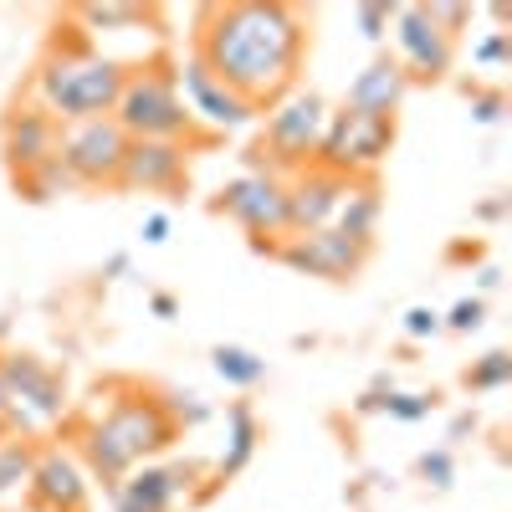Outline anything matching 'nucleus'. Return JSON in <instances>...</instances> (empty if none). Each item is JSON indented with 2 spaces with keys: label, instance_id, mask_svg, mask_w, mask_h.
<instances>
[{
  "label": "nucleus",
  "instance_id": "1",
  "mask_svg": "<svg viewBox=\"0 0 512 512\" xmlns=\"http://www.w3.org/2000/svg\"><path fill=\"white\" fill-rule=\"evenodd\" d=\"M308 41V16L287 0H221L195 11L190 52L251 108L267 113L292 88H303Z\"/></svg>",
  "mask_w": 512,
  "mask_h": 512
},
{
  "label": "nucleus",
  "instance_id": "2",
  "mask_svg": "<svg viewBox=\"0 0 512 512\" xmlns=\"http://www.w3.org/2000/svg\"><path fill=\"white\" fill-rule=\"evenodd\" d=\"M123 72L128 62L98 52L93 36H82L77 26H57V36L47 41V52H41L31 72V103L47 108L62 128L88 123V118H113Z\"/></svg>",
  "mask_w": 512,
  "mask_h": 512
},
{
  "label": "nucleus",
  "instance_id": "3",
  "mask_svg": "<svg viewBox=\"0 0 512 512\" xmlns=\"http://www.w3.org/2000/svg\"><path fill=\"white\" fill-rule=\"evenodd\" d=\"M113 123L123 128L128 139H164V144H216L210 134H200L185 98H180V82H175V57H144V62H128L123 72V93L113 103Z\"/></svg>",
  "mask_w": 512,
  "mask_h": 512
},
{
  "label": "nucleus",
  "instance_id": "4",
  "mask_svg": "<svg viewBox=\"0 0 512 512\" xmlns=\"http://www.w3.org/2000/svg\"><path fill=\"white\" fill-rule=\"evenodd\" d=\"M323 128H328V98H323L318 88H292L282 103H272V108L262 113V139L241 154L246 175L292 180L297 169L313 164Z\"/></svg>",
  "mask_w": 512,
  "mask_h": 512
},
{
  "label": "nucleus",
  "instance_id": "5",
  "mask_svg": "<svg viewBox=\"0 0 512 512\" xmlns=\"http://www.w3.org/2000/svg\"><path fill=\"white\" fill-rule=\"evenodd\" d=\"M0 390H6V425L21 441H41L67 420V379L26 349L0 354Z\"/></svg>",
  "mask_w": 512,
  "mask_h": 512
},
{
  "label": "nucleus",
  "instance_id": "6",
  "mask_svg": "<svg viewBox=\"0 0 512 512\" xmlns=\"http://www.w3.org/2000/svg\"><path fill=\"white\" fill-rule=\"evenodd\" d=\"M93 420H98V431L134 466L154 461L159 451H169V446L180 441V425H175V415H169L164 395L144 390V384H128V379H113L108 384V405Z\"/></svg>",
  "mask_w": 512,
  "mask_h": 512
},
{
  "label": "nucleus",
  "instance_id": "7",
  "mask_svg": "<svg viewBox=\"0 0 512 512\" xmlns=\"http://www.w3.org/2000/svg\"><path fill=\"white\" fill-rule=\"evenodd\" d=\"M395 149V118H374V113H359V108H328V128L318 139V154L313 164L333 169L344 180H374V169L390 159Z\"/></svg>",
  "mask_w": 512,
  "mask_h": 512
},
{
  "label": "nucleus",
  "instance_id": "8",
  "mask_svg": "<svg viewBox=\"0 0 512 512\" xmlns=\"http://www.w3.org/2000/svg\"><path fill=\"white\" fill-rule=\"evenodd\" d=\"M210 216H226L246 231L251 251L272 256L287 241V180L277 175H241L210 195Z\"/></svg>",
  "mask_w": 512,
  "mask_h": 512
},
{
  "label": "nucleus",
  "instance_id": "9",
  "mask_svg": "<svg viewBox=\"0 0 512 512\" xmlns=\"http://www.w3.org/2000/svg\"><path fill=\"white\" fill-rule=\"evenodd\" d=\"M128 154V134L113 118H88V123H67L57 164L72 180V190H118V169Z\"/></svg>",
  "mask_w": 512,
  "mask_h": 512
},
{
  "label": "nucleus",
  "instance_id": "10",
  "mask_svg": "<svg viewBox=\"0 0 512 512\" xmlns=\"http://www.w3.org/2000/svg\"><path fill=\"white\" fill-rule=\"evenodd\" d=\"M175 82H180V98H185L195 128H200V134H210V139L246 134V128L262 123V108H251L236 88H226V82L210 72L195 52L185 62H175Z\"/></svg>",
  "mask_w": 512,
  "mask_h": 512
},
{
  "label": "nucleus",
  "instance_id": "11",
  "mask_svg": "<svg viewBox=\"0 0 512 512\" xmlns=\"http://www.w3.org/2000/svg\"><path fill=\"white\" fill-rule=\"evenodd\" d=\"M390 41H395V62L410 77V88H436L456 67V36H446L431 16V6H395L390 21Z\"/></svg>",
  "mask_w": 512,
  "mask_h": 512
},
{
  "label": "nucleus",
  "instance_id": "12",
  "mask_svg": "<svg viewBox=\"0 0 512 512\" xmlns=\"http://www.w3.org/2000/svg\"><path fill=\"white\" fill-rule=\"evenodd\" d=\"M374 246L364 241H349L344 231H308V236H287L272 262H282L287 272H303V277H318V282H354L364 267H369Z\"/></svg>",
  "mask_w": 512,
  "mask_h": 512
},
{
  "label": "nucleus",
  "instance_id": "13",
  "mask_svg": "<svg viewBox=\"0 0 512 512\" xmlns=\"http://www.w3.org/2000/svg\"><path fill=\"white\" fill-rule=\"evenodd\" d=\"M190 144H164V139H128L118 190L128 195H185L190 190Z\"/></svg>",
  "mask_w": 512,
  "mask_h": 512
},
{
  "label": "nucleus",
  "instance_id": "14",
  "mask_svg": "<svg viewBox=\"0 0 512 512\" xmlns=\"http://www.w3.org/2000/svg\"><path fill=\"white\" fill-rule=\"evenodd\" d=\"M93 487L82 472L77 451L67 446H36V466L26 482V507L31 512H88Z\"/></svg>",
  "mask_w": 512,
  "mask_h": 512
},
{
  "label": "nucleus",
  "instance_id": "15",
  "mask_svg": "<svg viewBox=\"0 0 512 512\" xmlns=\"http://www.w3.org/2000/svg\"><path fill=\"white\" fill-rule=\"evenodd\" d=\"M57 144H62V123L47 108H36L31 98L11 103V113L0 118V154H6L11 180L31 175V169H41V164H52Z\"/></svg>",
  "mask_w": 512,
  "mask_h": 512
},
{
  "label": "nucleus",
  "instance_id": "16",
  "mask_svg": "<svg viewBox=\"0 0 512 512\" xmlns=\"http://www.w3.org/2000/svg\"><path fill=\"white\" fill-rule=\"evenodd\" d=\"M200 477V466H185V461H144L134 466L108 497H113V512H175L180 492H190V482Z\"/></svg>",
  "mask_w": 512,
  "mask_h": 512
},
{
  "label": "nucleus",
  "instance_id": "17",
  "mask_svg": "<svg viewBox=\"0 0 512 512\" xmlns=\"http://www.w3.org/2000/svg\"><path fill=\"white\" fill-rule=\"evenodd\" d=\"M349 180L333 175L323 164H308L287 180V236H308V231H328L338 216V200H344Z\"/></svg>",
  "mask_w": 512,
  "mask_h": 512
},
{
  "label": "nucleus",
  "instance_id": "18",
  "mask_svg": "<svg viewBox=\"0 0 512 512\" xmlns=\"http://www.w3.org/2000/svg\"><path fill=\"white\" fill-rule=\"evenodd\" d=\"M410 98V77L400 72V62L390 52H379L344 93V108H359V113H374V118H395L400 103Z\"/></svg>",
  "mask_w": 512,
  "mask_h": 512
},
{
  "label": "nucleus",
  "instance_id": "19",
  "mask_svg": "<svg viewBox=\"0 0 512 512\" xmlns=\"http://www.w3.org/2000/svg\"><path fill=\"white\" fill-rule=\"evenodd\" d=\"M256 446H262V420H256V410L246 400H231L226 405V446H221L216 466H210V482H216V487L236 482L246 466H251Z\"/></svg>",
  "mask_w": 512,
  "mask_h": 512
},
{
  "label": "nucleus",
  "instance_id": "20",
  "mask_svg": "<svg viewBox=\"0 0 512 512\" xmlns=\"http://www.w3.org/2000/svg\"><path fill=\"white\" fill-rule=\"evenodd\" d=\"M379 216H384V195H379V180H349L344 200H338L333 231H344L349 241H364V246H374V236H379Z\"/></svg>",
  "mask_w": 512,
  "mask_h": 512
},
{
  "label": "nucleus",
  "instance_id": "21",
  "mask_svg": "<svg viewBox=\"0 0 512 512\" xmlns=\"http://www.w3.org/2000/svg\"><path fill=\"white\" fill-rule=\"evenodd\" d=\"M210 369H216V379L226 384V390H256V384L267 379V359L246 349V344H216L210 349Z\"/></svg>",
  "mask_w": 512,
  "mask_h": 512
},
{
  "label": "nucleus",
  "instance_id": "22",
  "mask_svg": "<svg viewBox=\"0 0 512 512\" xmlns=\"http://www.w3.org/2000/svg\"><path fill=\"white\" fill-rule=\"evenodd\" d=\"M72 21H77L82 36H93V31H118V26H149L154 11H144V6H118V0H108V6H77Z\"/></svg>",
  "mask_w": 512,
  "mask_h": 512
},
{
  "label": "nucleus",
  "instance_id": "23",
  "mask_svg": "<svg viewBox=\"0 0 512 512\" xmlns=\"http://www.w3.org/2000/svg\"><path fill=\"white\" fill-rule=\"evenodd\" d=\"M507 379H512V354L507 349H487L482 359H472L461 369V384L472 395H497V390H507Z\"/></svg>",
  "mask_w": 512,
  "mask_h": 512
},
{
  "label": "nucleus",
  "instance_id": "24",
  "mask_svg": "<svg viewBox=\"0 0 512 512\" xmlns=\"http://www.w3.org/2000/svg\"><path fill=\"white\" fill-rule=\"evenodd\" d=\"M36 446H41V441H21V436H11L6 446H0V497L26 492L31 466H36Z\"/></svg>",
  "mask_w": 512,
  "mask_h": 512
},
{
  "label": "nucleus",
  "instance_id": "25",
  "mask_svg": "<svg viewBox=\"0 0 512 512\" xmlns=\"http://www.w3.org/2000/svg\"><path fill=\"white\" fill-rule=\"evenodd\" d=\"M436 410H441L436 390H390V395H379V415H390L400 425H420V420H431Z\"/></svg>",
  "mask_w": 512,
  "mask_h": 512
},
{
  "label": "nucleus",
  "instance_id": "26",
  "mask_svg": "<svg viewBox=\"0 0 512 512\" xmlns=\"http://www.w3.org/2000/svg\"><path fill=\"white\" fill-rule=\"evenodd\" d=\"M11 185H16V195L31 200V205H47V200H57V195L72 190V180L62 175V164H57V159H52V164H41V169H31V175H21V180H11Z\"/></svg>",
  "mask_w": 512,
  "mask_h": 512
},
{
  "label": "nucleus",
  "instance_id": "27",
  "mask_svg": "<svg viewBox=\"0 0 512 512\" xmlns=\"http://www.w3.org/2000/svg\"><path fill=\"white\" fill-rule=\"evenodd\" d=\"M354 16V26H359V36L364 41H390V21H395V6H384V0H364V6H354L349 11Z\"/></svg>",
  "mask_w": 512,
  "mask_h": 512
},
{
  "label": "nucleus",
  "instance_id": "28",
  "mask_svg": "<svg viewBox=\"0 0 512 512\" xmlns=\"http://www.w3.org/2000/svg\"><path fill=\"white\" fill-rule=\"evenodd\" d=\"M487 323V297H461L441 313V333H477Z\"/></svg>",
  "mask_w": 512,
  "mask_h": 512
},
{
  "label": "nucleus",
  "instance_id": "29",
  "mask_svg": "<svg viewBox=\"0 0 512 512\" xmlns=\"http://www.w3.org/2000/svg\"><path fill=\"white\" fill-rule=\"evenodd\" d=\"M415 477H420L425 487L446 492V487L456 482V461H451V446H436V451H425V456L415 461Z\"/></svg>",
  "mask_w": 512,
  "mask_h": 512
},
{
  "label": "nucleus",
  "instance_id": "30",
  "mask_svg": "<svg viewBox=\"0 0 512 512\" xmlns=\"http://www.w3.org/2000/svg\"><path fill=\"white\" fill-rule=\"evenodd\" d=\"M466 103H472V118H477L482 128L502 123V113H507V93H502V88H482V82H472V88H466Z\"/></svg>",
  "mask_w": 512,
  "mask_h": 512
},
{
  "label": "nucleus",
  "instance_id": "31",
  "mask_svg": "<svg viewBox=\"0 0 512 512\" xmlns=\"http://www.w3.org/2000/svg\"><path fill=\"white\" fill-rule=\"evenodd\" d=\"M472 62L487 67V72H502L512 62V36L507 31H487L482 41H472Z\"/></svg>",
  "mask_w": 512,
  "mask_h": 512
},
{
  "label": "nucleus",
  "instance_id": "32",
  "mask_svg": "<svg viewBox=\"0 0 512 512\" xmlns=\"http://www.w3.org/2000/svg\"><path fill=\"white\" fill-rule=\"evenodd\" d=\"M400 333L410 338V344H425V338H436V333H441V308H431V303H415V308H405Z\"/></svg>",
  "mask_w": 512,
  "mask_h": 512
},
{
  "label": "nucleus",
  "instance_id": "33",
  "mask_svg": "<svg viewBox=\"0 0 512 512\" xmlns=\"http://www.w3.org/2000/svg\"><path fill=\"white\" fill-rule=\"evenodd\" d=\"M139 236H144V246H164V241H169V216H164V210H154V216H144Z\"/></svg>",
  "mask_w": 512,
  "mask_h": 512
},
{
  "label": "nucleus",
  "instance_id": "34",
  "mask_svg": "<svg viewBox=\"0 0 512 512\" xmlns=\"http://www.w3.org/2000/svg\"><path fill=\"white\" fill-rule=\"evenodd\" d=\"M149 313L169 323V318H175V313H180V297H175V292H149Z\"/></svg>",
  "mask_w": 512,
  "mask_h": 512
},
{
  "label": "nucleus",
  "instance_id": "35",
  "mask_svg": "<svg viewBox=\"0 0 512 512\" xmlns=\"http://www.w3.org/2000/svg\"><path fill=\"white\" fill-rule=\"evenodd\" d=\"M123 272H128V251H113L108 262H103V272H98V277H108V282H113V277H123Z\"/></svg>",
  "mask_w": 512,
  "mask_h": 512
},
{
  "label": "nucleus",
  "instance_id": "36",
  "mask_svg": "<svg viewBox=\"0 0 512 512\" xmlns=\"http://www.w3.org/2000/svg\"><path fill=\"white\" fill-rule=\"evenodd\" d=\"M477 282H482V292H492V287L502 282V272H497V267H482V272H477ZM482 292H477V297H482Z\"/></svg>",
  "mask_w": 512,
  "mask_h": 512
},
{
  "label": "nucleus",
  "instance_id": "37",
  "mask_svg": "<svg viewBox=\"0 0 512 512\" xmlns=\"http://www.w3.org/2000/svg\"><path fill=\"white\" fill-rule=\"evenodd\" d=\"M502 210H507V200H492V205H482V210H477V216H482V221H497Z\"/></svg>",
  "mask_w": 512,
  "mask_h": 512
},
{
  "label": "nucleus",
  "instance_id": "38",
  "mask_svg": "<svg viewBox=\"0 0 512 512\" xmlns=\"http://www.w3.org/2000/svg\"><path fill=\"white\" fill-rule=\"evenodd\" d=\"M6 441H11V425H6V420H0V446H6Z\"/></svg>",
  "mask_w": 512,
  "mask_h": 512
},
{
  "label": "nucleus",
  "instance_id": "39",
  "mask_svg": "<svg viewBox=\"0 0 512 512\" xmlns=\"http://www.w3.org/2000/svg\"><path fill=\"white\" fill-rule=\"evenodd\" d=\"M0 420H6V390H0Z\"/></svg>",
  "mask_w": 512,
  "mask_h": 512
}]
</instances>
